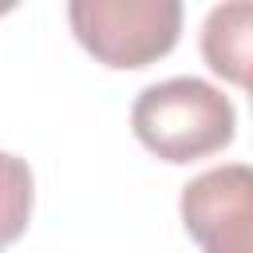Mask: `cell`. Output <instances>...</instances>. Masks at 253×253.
I'll list each match as a JSON object with an SVG mask.
<instances>
[{
	"instance_id": "cell-1",
	"label": "cell",
	"mask_w": 253,
	"mask_h": 253,
	"mask_svg": "<svg viewBox=\"0 0 253 253\" xmlns=\"http://www.w3.org/2000/svg\"><path fill=\"white\" fill-rule=\"evenodd\" d=\"M237 111L206 79L174 75L150 83L130 107L134 138L162 162H198L233 142Z\"/></svg>"
},
{
	"instance_id": "cell-2",
	"label": "cell",
	"mask_w": 253,
	"mask_h": 253,
	"mask_svg": "<svg viewBox=\"0 0 253 253\" xmlns=\"http://www.w3.org/2000/svg\"><path fill=\"white\" fill-rule=\"evenodd\" d=\"M75 40L107 67H146L162 59L182 32L178 0H71Z\"/></svg>"
},
{
	"instance_id": "cell-3",
	"label": "cell",
	"mask_w": 253,
	"mask_h": 253,
	"mask_svg": "<svg viewBox=\"0 0 253 253\" xmlns=\"http://www.w3.org/2000/svg\"><path fill=\"white\" fill-rule=\"evenodd\" d=\"M178 210L186 233L206 253H253V174L245 162L190 178Z\"/></svg>"
},
{
	"instance_id": "cell-4",
	"label": "cell",
	"mask_w": 253,
	"mask_h": 253,
	"mask_svg": "<svg viewBox=\"0 0 253 253\" xmlns=\"http://www.w3.org/2000/svg\"><path fill=\"white\" fill-rule=\"evenodd\" d=\"M253 8L245 0H229L210 8L202 24V55L210 71L229 79L233 87H249V55H253Z\"/></svg>"
},
{
	"instance_id": "cell-5",
	"label": "cell",
	"mask_w": 253,
	"mask_h": 253,
	"mask_svg": "<svg viewBox=\"0 0 253 253\" xmlns=\"http://www.w3.org/2000/svg\"><path fill=\"white\" fill-rule=\"evenodd\" d=\"M32 202H36V182L32 166L20 154L0 150V249L12 245L28 221H32Z\"/></svg>"
}]
</instances>
